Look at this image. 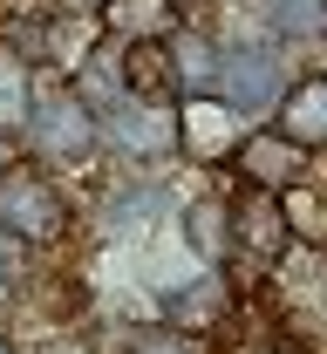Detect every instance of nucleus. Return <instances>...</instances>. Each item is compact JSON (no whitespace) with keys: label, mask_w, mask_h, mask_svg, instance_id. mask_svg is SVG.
<instances>
[{"label":"nucleus","mask_w":327,"mask_h":354,"mask_svg":"<svg viewBox=\"0 0 327 354\" xmlns=\"http://www.w3.org/2000/svg\"><path fill=\"white\" fill-rule=\"evenodd\" d=\"M0 232L7 239H21L28 252H41L55 245L62 232H68V198H62V184L48 177V164H0Z\"/></svg>","instance_id":"obj_1"},{"label":"nucleus","mask_w":327,"mask_h":354,"mask_svg":"<svg viewBox=\"0 0 327 354\" xmlns=\"http://www.w3.org/2000/svg\"><path fill=\"white\" fill-rule=\"evenodd\" d=\"M48 7H62V14H95V0H48Z\"/></svg>","instance_id":"obj_19"},{"label":"nucleus","mask_w":327,"mask_h":354,"mask_svg":"<svg viewBox=\"0 0 327 354\" xmlns=\"http://www.w3.org/2000/svg\"><path fill=\"white\" fill-rule=\"evenodd\" d=\"M171 68H178V95H212L218 88V41H205L198 28L171 35Z\"/></svg>","instance_id":"obj_13"},{"label":"nucleus","mask_w":327,"mask_h":354,"mask_svg":"<svg viewBox=\"0 0 327 354\" xmlns=\"http://www.w3.org/2000/svg\"><path fill=\"white\" fill-rule=\"evenodd\" d=\"M95 123H102V143L123 150L130 164H157L178 150V102H164V95H123Z\"/></svg>","instance_id":"obj_4"},{"label":"nucleus","mask_w":327,"mask_h":354,"mask_svg":"<svg viewBox=\"0 0 327 354\" xmlns=\"http://www.w3.org/2000/svg\"><path fill=\"white\" fill-rule=\"evenodd\" d=\"M28 150H35V164H82L95 143H102V123H95V109L75 95V82L62 88H35V109H28Z\"/></svg>","instance_id":"obj_2"},{"label":"nucleus","mask_w":327,"mask_h":354,"mask_svg":"<svg viewBox=\"0 0 327 354\" xmlns=\"http://www.w3.org/2000/svg\"><path fill=\"white\" fill-rule=\"evenodd\" d=\"M321 7H327V0H321Z\"/></svg>","instance_id":"obj_22"},{"label":"nucleus","mask_w":327,"mask_h":354,"mask_svg":"<svg viewBox=\"0 0 327 354\" xmlns=\"http://www.w3.org/2000/svg\"><path fill=\"white\" fill-rule=\"evenodd\" d=\"M102 354H198V348H191V334H178L171 320H157V327L123 334V348H102Z\"/></svg>","instance_id":"obj_17"},{"label":"nucleus","mask_w":327,"mask_h":354,"mask_svg":"<svg viewBox=\"0 0 327 354\" xmlns=\"http://www.w3.org/2000/svg\"><path fill=\"white\" fill-rule=\"evenodd\" d=\"M286 82H293L286 41H218V88L212 95H225L239 116H266Z\"/></svg>","instance_id":"obj_3"},{"label":"nucleus","mask_w":327,"mask_h":354,"mask_svg":"<svg viewBox=\"0 0 327 354\" xmlns=\"http://www.w3.org/2000/svg\"><path fill=\"white\" fill-rule=\"evenodd\" d=\"M266 116H273V130L293 136L307 157H327V75H293Z\"/></svg>","instance_id":"obj_7"},{"label":"nucleus","mask_w":327,"mask_h":354,"mask_svg":"<svg viewBox=\"0 0 327 354\" xmlns=\"http://www.w3.org/2000/svg\"><path fill=\"white\" fill-rule=\"evenodd\" d=\"M273 41H321L327 35V7L321 0H273Z\"/></svg>","instance_id":"obj_16"},{"label":"nucleus","mask_w":327,"mask_h":354,"mask_svg":"<svg viewBox=\"0 0 327 354\" xmlns=\"http://www.w3.org/2000/svg\"><path fill=\"white\" fill-rule=\"evenodd\" d=\"M178 239H191L198 266H225V252H232V205L218 191L212 198H191L185 218H178Z\"/></svg>","instance_id":"obj_11"},{"label":"nucleus","mask_w":327,"mask_h":354,"mask_svg":"<svg viewBox=\"0 0 327 354\" xmlns=\"http://www.w3.org/2000/svg\"><path fill=\"white\" fill-rule=\"evenodd\" d=\"M280 212H286V232L300 245H327V191H314L307 177L280 191Z\"/></svg>","instance_id":"obj_15"},{"label":"nucleus","mask_w":327,"mask_h":354,"mask_svg":"<svg viewBox=\"0 0 327 354\" xmlns=\"http://www.w3.org/2000/svg\"><path fill=\"white\" fill-rule=\"evenodd\" d=\"M21 252H28V245H21V239H7V232H0V293H7V286H14V279H21Z\"/></svg>","instance_id":"obj_18"},{"label":"nucleus","mask_w":327,"mask_h":354,"mask_svg":"<svg viewBox=\"0 0 327 354\" xmlns=\"http://www.w3.org/2000/svg\"><path fill=\"white\" fill-rule=\"evenodd\" d=\"M232 245L259 252V259H280L286 245H293L286 212H280V191H266V184H245V191L232 198Z\"/></svg>","instance_id":"obj_8"},{"label":"nucleus","mask_w":327,"mask_h":354,"mask_svg":"<svg viewBox=\"0 0 327 354\" xmlns=\"http://www.w3.org/2000/svg\"><path fill=\"white\" fill-rule=\"evenodd\" d=\"M0 354H21V348H14V341H0Z\"/></svg>","instance_id":"obj_20"},{"label":"nucleus","mask_w":327,"mask_h":354,"mask_svg":"<svg viewBox=\"0 0 327 354\" xmlns=\"http://www.w3.org/2000/svg\"><path fill=\"white\" fill-rule=\"evenodd\" d=\"M95 28L116 41H164L185 28V7L178 0H95Z\"/></svg>","instance_id":"obj_10"},{"label":"nucleus","mask_w":327,"mask_h":354,"mask_svg":"<svg viewBox=\"0 0 327 354\" xmlns=\"http://www.w3.org/2000/svg\"><path fill=\"white\" fill-rule=\"evenodd\" d=\"M28 109H35V62L21 48H0V130L21 136Z\"/></svg>","instance_id":"obj_14"},{"label":"nucleus","mask_w":327,"mask_h":354,"mask_svg":"<svg viewBox=\"0 0 327 354\" xmlns=\"http://www.w3.org/2000/svg\"><path fill=\"white\" fill-rule=\"evenodd\" d=\"M232 164H239V177H245V184L286 191V184H300V177H307V164H314V157H307L293 136H280L273 123H266V130H245V136H239Z\"/></svg>","instance_id":"obj_6"},{"label":"nucleus","mask_w":327,"mask_h":354,"mask_svg":"<svg viewBox=\"0 0 327 354\" xmlns=\"http://www.w3.org/2000/svg\"><path fill=\"white\" fill-rule=\"evenodd\" d=\"M239 136H245V116H239L225 95H178V150L198 157V164H218L232 157Z\"/></svg>","instance_id":"obj_5"},{"label":"nucleus","mask_w":327,"mask_h":354,"mask_svg":"<svg viewBox=\"0 0 327 354\" xmlns=\"http://www.w3.org/2000/svg\"><path fill=\"white\" fill-rule=\"evenodd\" d=\"M225 307H232V286H225L218 266H198L185 286L164 293V320H171L178 334H205L212 320H225Z\"/></svg>","instance_id":"obj_9"},{"label":"nucleus","mask_w":327,"mask_h":354,"mask_svg":"<svg viewBox=\"0 0 327 354\" xmlns=\"http://www.w3.org/2000/svg\"><path fill=\"white\" fill-rule=\"evenodd\" d=\"M266 354H286V348H266Z\"/></svg>","instance_id":"obj_21"},{"label":"nucleus","mask_w":327,"mask_h":354,"mask_svg":"<svg viewBox=\"0 0 327 354\" xmlns=\"http://www.w3.org/2000/svg\"><path fill=\"white\" fill-rule=\"evenodd\" d=\"M123 88H130V95H164V102H178L171 35H164V41H123Z\"/></svg>","instance_id":"obj_12"}]
</instances>
